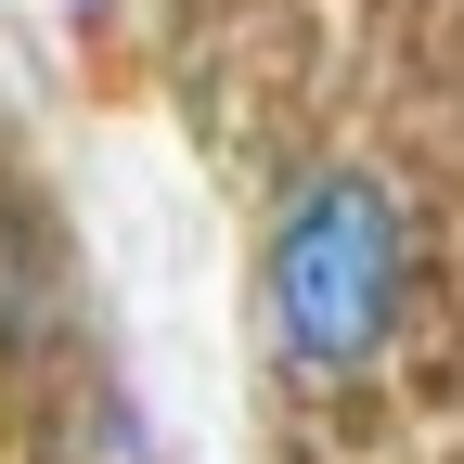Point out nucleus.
<instances>
[{"instance_id":"1","label":"nucleus","mask_w":464,"mask_h":464,"mask_svg":"<svg viewBox=\"0 0 464 464\" xmlns=\"http://www.w3.org/2000/svg\"><path fill=\"white\" fill-rule=\"evenodd\" d=\"M258 310H271L284 374H310V387H348L387 362L400 310H413V219L374 168H310L284 194L271 258H258Z\"/></svg>"}]
</instances>
